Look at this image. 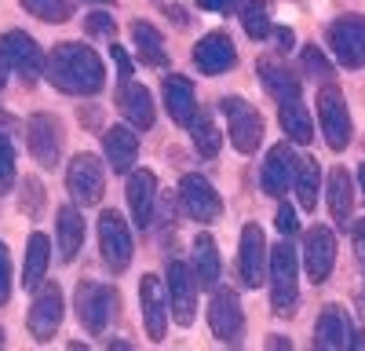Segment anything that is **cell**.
Here are the masks:
<instances>
[{
	"label": "cell",
	"mask_w": 365,
	"mask_h": 351,
	"mask_svg": "<svg viewBox=\"0 0 365 351\" xmlns=\"http://www.w3.org/2000/svg\"><path fill=\"white\" fill-rule=\"evenodd\" d=\"M55 238H58V256L63 260H73L81 253V245H84V216H81V209H73V205H63V209H58Z\"/></svg>",
	"instance_id": "4316f807"
},
{
	"label": "cell",
	"mask_w": 365,
	"mask_h": 351,
	"mask_svg": "<svg viewBox=\"0 0 365 351\" xmlns=\"http://www.w3.org/2000/svg\"><path fill=\"white\" fill-rule=\"evenodd\" d=\"M303 66H307V73H314V77H329V63L322 58L318 48H303Z\"/></svg>",
	"instance_id": "74e56055"
},
{
	"label": "cell",
	"mask_w": 365,
	"mask_h": 351,
	"mask_svg": "<svg viewBox=\"0 0 365 351\" xmlns=\"http://www.w3.org/2000/svg\"><path fill=\"white\" fill-rule=\"evenodd\" d=\"M190 139H194V146H197L201 158H216V154H220L223 139H220V128H216V121H212L208 110H197V113H194V121H190Z\"/></svg>",
	"instance_id": "4dcf8cb0"
},
{
	"label": "cell",
	"mask_w": 365,
	"mask_h": 351,
	"mask_svg": "<svg viewBox=\"0 0 365 351\" xmlns=\"http://www.w3.org/2000/svg\"><path fill=\"white\" fill-rule=\"evenodd\" d=\"M26 143H29V154H34L37 165L51 168L58 161V146H63V128H58V117L41 110L26 121Z\"/></svg>",
	"instance_id": "8fae6325"
},
{
	"label": "cell",
	"mask_w": 365,
	"mask_h": 351,
	"mask_svg": "<svg viewBox=\"0 0 365 351\" xmlns=\"http://www.w3.org/2000/svg\"><path fill=\"white\" fill-rule=\"evenodd\" d=\"M354 245H358V256H365V220L354 223Z\"/></svg>",
	"instance_id": "ee69618b"
},
{
	"label": "cell",
	"mask_w": 365,
	"mask_h": 351,
	"mask_svg": "<svg viewBox=\"0 0 365 351\" xmlns=\"http://www.w3.org/2000/svg\"><path fill=\"white\" fill-rule=\"evenodd\" d=\"M332 263H336V234H332L325 223L307 230V242H303V268H307L311 282H325Z\"/></svg>",
	"instance_id": "e0dca14e"
},
{
	"label": "cell",
	"mask_w": 365,
	"mask_h": 351,
	"mask_svg": "<svg viewBox=\"0 0 365 351\" xmlns=\"http://www.w3.org/2000/svg\"><path fill=\"white\" fill-rule=\"evenodd\" d=\"M8 70H11V63H8V55H4V51H0V88H4V84H8Z\"/></svg>",
	"instance_id": "bcb514c9"
},
{
	"label": "cell",
	"mask_w": 365,
	"mask_h": 351,
	"mask_svg": "<svg viewBox=\"0 0 365 351\" xmlns=\"http://www.w3.org/2000/svg\"><path fill=\"white\" fill-rule=\"evenodd\" d=\"M117 103H120V113L128 117L132 128H150V125H154V99H150L146 84H139V81L120 84Z\"/></svg>",
	"instance_id": "603a6c76"
},
{
	"label": "cell",
	"mask_w": 365,
	"mask_h": 351,
	"mask_svg": "<svg viewBox=\"0 0 365 351\" xmlns=\"http://www.w3.org/2000/svg\"><path fill=\"white\" fill-rule=\"evenodd\" d=\"M66 351H91V347H88V344H70Z\"/></svg>",
	"instance_id": "f907efd6"
},
{
	"label": "cell",
	"mask_w": 365,
	"mask_h": 351,
	"mask_svg": "<svg viewBox=\"0 0 365 351\" xmlns=\"http://www.w3.org/2000/svg\"><path fill=\"white\" fill-rule=\"evenodd\" d=\"M241 26L252 41H267L270 37V11H267V0H241Z\"/></svg>",
	"instance_id": "d6a6232c"
},
{
	"label": "cell",
	"mask_w": 365,
	"mask_h": 351,
	"mask_svg": "<svg viewBox=\"0 0 365 351\" xmlns=\"http://www.w3.org/2000/svg\"><path fill=\"white\" fill-rule=\"evenodd\" d=\"M11 292V263H8V249L0 245V304H8Z\"/></svg>",
	"instance_id": "ab89813d"
},
{
	"label": "cell",
	"mask_w": 365,
	"mask_h": 351,
	"mask_svg": "<svg viewBox=\"0 0 365 351\" xmlns=\"http://www.w3.org/2000/svg\"><path fill=\"white\" fill-rule=\"evenodd\" d=\"M351 351H365V330L351 337Z\"/></svg>",
	"instance_id": "7dc6e473"
},
{
	"label": "cell",
	"mask_w": 365,
	"mask_h": 351,
	"mask_svg": "<svg viewBox=\"0 0 365 351\" xmlns=\"http://www.w3.org/2000/svg\"><path fill=\"white\" fill-rule=\"evenodd\" d=\"M132 37H135L139 58H143L146 66H165V63H168V51H165V41H161V29H158V26L135 22V26H132Z\"/></svg>",
	"instance_id": "f546056e"
},
{
	"label": "cell",
	"mask_w": 365,
	"mask_h": 351,
	"mask_svg": "<svg viewBox=\"0 0 365 351\" xmlns=\"http://www.w3.org/2000/svg\"><path fill=\"white\" fill-rule=\"evenodd\" d=\"M278 110H282V128L289 132V139L311 146V139H314V121H311L307 106H303V103H285V106H278Z\"/></svg>",
	"instance_id": "1f68e13d"
},
{
	"label": "cell",
	"mask_w": 365,
	"mask_h": 351,
	"mask_svg": "<svg viewBox=\"0 0 365 351\" xmlns=\"http://www.w3.org/2000/svg\"><path fill=\"white\" fill-rule=\"evenodd\" d=\"M361 260H365V256H361Z\"/></svg>",
	"instance_id": "db71d44e"
},
{
	"label": "cell",
	"mask_w": 365,
	"mask_h": 351,
	"mask_svg": "<svg viewBox=\"0 0 365 351\" xmlns=\"http://www.w3.org/2000/svg\"><path fill=\"white\" fill-rule=\"evenodd\" d=\"M208 326H212V333H216L220 340H227V344H234V340L241 337V330H245V315H241L237 292H230V289H223V285L212 292Z\"/></svg>",
	"instance_id": "2e32d148"
},
{
	"label": "cell",
	"mask_w": 365,
	"mask_h": 351,
	"mask_svg": "<svg viewBox=\"0 0 365 351\" xmlns=\"http://www.w3.org/2000/svg\"><path fill=\"white\" fill-rule=\"evenodd\" d=\"M125 201L132 209L135 227H150L154 220V205H158V176L150 168H135L125 183Z\"/></svg>",
	"instance_id": "ac0fdd59"
},
{
	"label": "cell",
	"mask_w": 365,
	"mask_h": 351,
	"mask_svg": "<svg viewBox=\"0 0 365 351\" xmlns=\"http://www.w3.org/2000/svg\"><path fill=\"white\" fill-rule=\"evenodd\" d=\"M73 304H77V318L84 322V330L91 337H103V330L113 322V289L84 278L77 285V300Z\"/></svg>",
	"instance_id": "8992f818"
},
{
	"label": "cell",
	"mask_w": 365,
	"mask_h": 351,
	"mask_svg": "<svg viewBox=\"0 0 365 351\" xmlns=\"http://www.w3.org/2000/svg\"><path fill=\"white\" fill-rule=\"evenodd\" d=\"M314 351H351V326L340 307H325L314 322Z\"/></svg>",
	"instance_id": "44dd1931"
},
{
	"label": "cell",
	"mask_w": 365,
	"mask_h": 351,
	"mask_svg": "<svg viewBox=\"0 0 365 351\" xmlns=\"http://www.w3.org/2000/svg\"><path fill=\"white\" fill-rule=\"evenodd\" d=\"M103 151H106V161L117 172H132V165L139 161V139L128 125H117L103 136Z\"/></svg>",
	"instance_id": "cb8c5ba5"
},
{
	"label": "cell",
	"mask_w": 365,
	"mask_h": 351,
	"mask_svg": "<svg viewBox=\"0 0 365 351\" xmlns=\"http://www.w3.org/2000/svg\"><path fill=\"white\" fill-rule=\"evenodd\" d=\"M329 48L336 55V63L347 70L365 66V19L361 15H344L336 22H329Z\"/></svg>",
	"instance_id": "3957f363"
},
{
	"label": "cell",
	"mask_w": 365,
	"mask_h": 351,
	"mask_svg": "<svg viewBox=\"0 0 365 351\" xmlns=\"http://www.w3.org/2000/svg\"><path fill=\"white\" fill-rule=\"evenodd\" d=\"M259 77H263V84H267V92L278 99V106H285V103H299V77H296L289 66H282V63H274V58H267V63H259Z\"/></svg>",
	"instance_id": "484cf974"
},
{
	"label": "cell",
	"mask_w": 365,
	"mask_h": 351,
	"mask_svg": "<svg viewBox=\"0 0 365 351\" xmlns=\"http://www.w3.org/2000/svg\"><path fill=\"white\" fill-rule=\"evenodd\" d=\"M263 351H292V340H289V337H278V333H270L267 344H263Z\"/></svg>",
	"instance_id": "7bdbcfd3"
},
{
	"label": "cell",
	"mask_w": 365,
	"mask_h": 351,
	"mask_svg": "<svg viewBox=\"0 0 365 351\" xmlns=\"http://www.w3.org/2000/svg\"><path fill=\"white\" fill-rule=\"evenodd\" d=\"M197 4H201L205 11H220V15H230V11H237V8H241V0H197Z\"/></svg>",
	"instance_id": "b9f144b4"
},
{
	"label": "cell",
	"mask_w": 365,
	"mask_h": 351,
	"mask_svg": "<svg viewBox=\"0 0 365 351\" xmlns=\"http://www.w3.org/2000/svg\"><path fill=\"white\" fill-rule=\"evenodd\" d=\"M0 51L8 55V63L15 66V73H22L26 81H37L41 73H44V51H41V44L29 37V34H22V29H8L4 37H0Z\"/></svg>",
	"instance_id": "5bb4252c"
},
{
	"label": "cell",
	"mask_w": 365,
	"mask_h": 351,
	"mask_svg": "<svg viewBox=\"0 0 365 351\" xmlns=\"http://www.w3.org/2000/svg\"><path fill=\"white\" fill-rule=\"evenodd\" d=\"M296 168H299V158L289 151V146H274V151L267 154V161H263V172H259L263 194L282 198L296 183Z\"/></svg>",
	"instance_id": "d6986e66"
},
{
	"label": "cell",
	"mask_w": 365,
	"mask_h": 351,
	"mask_svg": "<svg viewBox=\"0 0 365 351\" xmlns=\"http://www.w3.org/2000/svg\"><path fill=\"white\" fill-rule=\"evenodd\" d=\"M194 63H197V70H201V73L216 77V73L234 70L237 51H234V44H230V37H227V34H208V37H201V41L194 44Z\"/></svg>",
	"instance_id": "ffe728a7"
},
{
	"label": "cell",
	"mask_w": 365,
	"mask_h": 351,
	"mask_svg": "<svg viewBox=\"0 0 365 351\" xmlns=\"http://www.w3.org/2000/svg\"><path fill=\"white\" fill-rule=\"evenodd\" d=\"M88 4H113V0H88Z\"/></svg>",
	"instance_id": "816d5d0a"
},
{
	"label": "cell",
	"mask_w": 365,
	"mask_h": 351,
	"mask_svg": "<svg viewBox=\"0 0 365 351\" xmlns=\"http://www.w3.org/2000/svg\"><path fill=\"white\" fill-rule=\"evenodd\" d=\"M274 223H278L282 234H299V223H296L292 205H278V213H274Z\"/></svg>",
	"instance_id": "f35d334b"
},
{
	"label": "cell",
	"mask_w": 365,
	"mask_h": 351,
	"mask_svg": "<svg viewBox=\"0 0 365 351\" xmlns=\"http://www.w3.org/2000/svg\"><path fill=\"white\" fill-rule=\"evenodd\" d=\"M44 73L58 92H66V96H96V92H103V81H106L103 58L88 44H77V41L55 44L48 51Z\"/></svg>",
	"instance_id": "6da1fadb"
},
{
	"label": "cell",
	"mask_w": 365,
	"mask_h": 351,
	"mask_svg": "<svg viewBox=\"0 0 365 351\" xmlns=\"http://www.w3.org/2000/svg\"><path fill=\"white\" fill-rule=\"evenodd\" d=\"M190 268H194V278L201 289L216 292L220 289V278H223V263H220V249L208 234H197L194 242V256H190Z\"/></svg>",
	"instance_id": "7402d4cb"
},
{
	"label": "cell",
	"mask_w": 365,
	"mask_h": 351,
	"mask_svg": "<svg viewBox=\"0 0 365 351\" xmlns=\"http://www.w3.org/2000/svg\"><path fill=\"white\" fill-rule=\"evenodd\" d=\"M84 29H88L91 37H103V34L110 37V34H113V19H110L106 11H91V15L84 19Z\"/></svg>",
	"instance_id": "8d00e7d4"
},
{
	"label": "cell",
	"mask_w": 365,
	"mask_h": 351,
	"mask_svg": "<svg viewBox=\"0 0 365 351\" xmlns=\"http://www.w3.org/2000/svg\"><path fill=\"white\" fill-rule=\"evenodd\" d=\"M267 268H270V307L278 315H292L299 304V256L292 242L274 245Z\"/></svg>",
	"instance_id": "7a4b0ae2"
},
{
	"label": "cell",
	"mask_w": 365,
	"mask_h": 351,
	"mask_svg": "<svg viewBox=\"0 0 365 351\" xmlns=\"http://www.w3.org/2000/svg\"><path fill=\"white\" fill-rule=\"evenodd\" d=\"M139 300H143L146 337L161 344L165 333H168V289L161 285L158 275H143V278H139Z\"/></svg>",
	"instance_id": "4fadbf2b"
},
{
	"label": "cell",
	"mask_w": 365,
	"mask_h": 351,
	"mask_svg": "<svg viewBox=\"0 0 365 351\" xmlns=\"http://www.w3.org/2000/svg\"><path fill=\"white\" fill-rule=\"evenodd\" d=\"M237 271L245 278L249 289L263 285L267 278V245H263V230L259 223H245L241 227V242H237Z\"/></svg>",
	"instance_id": "9a60e30c"
},
{
	"label": "cell",
	"mask_w": 365,
	"mask_h": 351,
	"mask_svg": "<svg viewBox=\"0 0 365 351\" xmlns=\"http://www.w3.org/2000/svg\"><path fill=\"white\" fill-rule=\"evenodd\" d=\"M63 289H58L55 282H44V289L34 297V307H29V333H34V340H51L58 333V326H63Z\"/></svg>",
	"instance_id": "7c38bea8"
},
{
	"label": "cell",
	"mask_w": 365,
	"mask_h": 351,
	"mask_svg": "<svg viewBox=\"0 0 365 351\" xmlns=\"http://www.w3.org/2000/svg\"><path fill=\"white\" fill-rule=\"evenodd\" d=\"M274 41H278V48H282V51H289V48H292V34H289L285 26H278V34H274Z\"/></svg>",
	"instance_id": "f6af8a7d"
},
{
	"label": "cell",
	"mask_w": 365,
	"mask_h": 351,
	"mask_svg": "<svg viewBox=\"0 0 365 351\" xmlns=\"http://www.w3.org/2000/svg\"><path fill=\"white\" fill-rule=\"evenodd\" d=\"M113 58H117V70H120V84H128L132 81V55L120 44H113Z\"/></svg>",
	"instance_id": "60d3db41"
},
{
	"label": "cell",
	"mask_w": 365,
	"mask_h": 351,
	"mask_svg": "<svg viewBox=\"0 0 365 351\" xmlns=\"http://www.w3.org/2000/svg\"><path fill=\"white\" fill-rule=\"evenodd\" d=\"M325 201H329V213L336 220V227H344L351 220V172L347 168H332L329 172V190H325Z\"/></svg>",
	"instance_id": "83f0119b"
},
{
	"label": "cell",
	"mask_w": 365,
	"mask_h": 351,
	"mask_svg": "<svg viewBox=\"0 0 365 351\" xmlns=\"http://www.w3.org/2000/svg\"><path fill=\"white\" fill-rule=\"evenodd\" d=\"M165 106H168V113H172L175 125L190 128L194 113L201 110L197 99H194V84H190L187 77H168V81H165Z\"/></svg>",
	"instance_id": "d4e9b609"
},
{
	"label": "cell",
	"mask_w": 365,
	"mask_h": 351,
	"mask_svg": "<svg viewBox=\"0 0 365 351\" xmlns=\"http://www.w3.org/2000/svg\"><path fill=\"white\" fill-rule=\"evenodd\" d=\"M48 256H51V245H48L44 234H41V230L29 234V242H26V268H22V285H26V289H37V285L44 282Z\"/></svg>",
	"instance_id": "f1b7e54d"
},
{
	"label": "cell",
	"mask_w": 365,
	"mask_h": 351,
	"mask_svg": "<svg viewBox=\"0 0 365 351\" xmlns=\"http://www.w3.org/2000/svg\"><path fill=\"white\" fill-rule=\"evenodd\" d=\"M168 304L179 326H190L194 311H197V278L187 260H172L168 263Z\"/></svg>",
	"instance_id": "9c48e42d"
},
{
	"label": "cell",
	"mask_w": 365,
	"mask_h": 351,
	"mask_svg": "<svg viewBox=\"0 0 365 351\" xmlns=\"http://www.w3.org/2000/svg\"><path fill=\"white\" fill-rule=\"evenodd\" d=\"M66 190L77 205H99L106 190V176L96 154H77L66 165Z\"/></svg>",
	"instance_id": "52a82bcc"
},
{
	"label": "cell",
	"mask_w": 365,
	"mask_h": 351,
	"mask_svg": "<svg viewBox=\"0 0 365 351\" xmlns=\"http://www.w3.org/2000/svg\"><path fill=\"white\" fill-rule=\"evenodd\" d=\"M15 190V143L0 132V194Z\"/></svg>",
	"instance_id": "d590c367"
},
{
	"label": "cell",
	"mask_w": 365,
	"mask_h": 351,
	"mask_svg": "<svg viewBox=\"0 0 365 351\" xmlns=\"http://www.w3.org/2000/svg\"><path fill=\"white\" fill-rule=\"evenodd\" d=\"M318 183H322V176H318V161L314 158H299V168H296V198L299 205H307V209H314L318 205Z\"/></svg>",
	"instance_id": "836d02e7"
},
{
	"label": "cell",
	"mask_w": 365,
	"mask_h": 351,
	"mask_svg": "<svg viewBox=\"0 0 365 351\" xmlns=\"http://www.w3.org/2000/svg\"><path fill=\"white\" fill-rule=\"evenodd\" d=\"M132 249L135 245H132V230H128L125 216L113 213V209H103V216H99V253H103L106 268L113 275H120L132 263Z\"/></svg>",
	"instance_id": "277c9868"
},
{
	"label": "cell",
	"mask_w": 365,
	"mask_h": 351,
	"mask_svg": "<svg viewBox=\"0 0 365 351\" xmlns=\"http://www.w3.org/2000/svg\"><path fill=\"white\" fill-rule=\"evenodd\" d=\"M358 183H361V190H365V161L358 165Z\"/></svg>",
	"instance_id": "681fc988"
},
{
	"label": "cell",
	"mask_w": 365,
	"mask_h": 351,
	"mask_svg": "<svg viewBox=\"0 0 365 351\" xmlns=\"http://www.w3.org/2000/svg\"><path fill=\"white\" fill-rule=\"evenodd\" d=\"M0 351H4V333H0Z\"/></svg>",
	"instance_id": "f5cc1de1"
},
{
	"label": "cell",
	"mask_w": 365,
	"mask_h": 351,
	"mask_svg": "<svg viewBox=\"0 0 365 351\" xmlns=\"http://www.w3.org/2000/svg\"><path fill=\"white\" fill-rule=\"evenodd\" d=\"M318 121H322L325 143L332 151H344L351 143V113H347V99H344L340 88L325 84L318 92Z\"/></svg>",
	"instance_id": "ba28073f"
},
{
	"label": "cell",
	"mask_w": 365,
	"mask_h": 351,
	"mask_svg": "<svg viewBox=\"0 0 365 351\" xmlns=\"http://www.w3.org/2000/svg\"><path fill=\"white\" fill-rule=\"evenodd\" d=\"M22 8L29 15H37L44 22H63L70 19V0H22Z\"/></svg>",
	"instance_id": "e575fe53"
},
{
	"label": "cell",
	"mask_w": 365,
	"mask_h": 351,
	"mask_svg": "<svg viewBox=\"0 0 365 351\" xmlns=\"http://www.w3.org/2000/svg\"><path fill=\"white\" fill-rule=\"evenodd\" d=\"M110 351H132V344H128V340H113Z\"/></svg>",
	"instance_id": "c3c4849f"
},
{
	"label": "cell",
	"mask_w": 365,
	"mask_h": 351,
	"mask_svg": "<svg viewBox=\"0 0 365 351\" xmlns=\"http://www.w3.org/2000/svg\"><path fill=\"white\" fill-rule=\"evenodd\" d=\"M179 205H182V213H187L190 220H197V223H212L220 216V209H223L216 187H212L205 176H197V172H190V176L179 180Z\"/></svg>",
	"instance_id": "30bf717a"
},
{
	"label": "cell",
	"mask_w": 365,
	"mask_h": 351,
	"mask_svg": "<svg viewBox=\"0 0 365 351\" xmlns=\"http://www.w3.org/2000/svg\"><path fill=\"white\" fill-rule=\"evenodd\" d=\"M223 117H227V128H230V139L241 154H252L259 151L263 143V117L252 103L237 99V96H227L223 99Z\"/></svg>",
	"instance_id": "5b68a950"
}]
</instances>
